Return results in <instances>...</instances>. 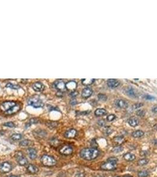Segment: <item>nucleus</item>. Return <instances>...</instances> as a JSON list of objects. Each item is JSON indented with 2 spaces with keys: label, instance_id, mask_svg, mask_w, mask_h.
Listing matches in <instances>:
<instances>
[{
  "label": "nucleus",
  "instance_id": "obj_26",
  "mask_svg": "<svg viewBox=\"0 0 157 177\" xmlns=\"http://www.w3.org/2000/svg\"><path fill=\"white\" fill-rule=\"evenodd\" d=\"M34 135H37V137L40 138H44L46 135H47V132L46 131H43V130H39V131H35L34 132Z\"/></svg>",
  "mask_w": 157,
  "mask_h": 177
},
{
  "label": "nucleus",
  "instance_id": "obj_38",
  "mask_svg": "<svg viewBox=\"0 0 157 177\" xmlns=\"http://www.w3.org/2000/svg\"><path fill=\"white\" fill-rule=\"evenodd\" d=\"M143 106H144V104L142 103H135V104H134L133 106H132V109H138V108H141V107Z\"/></svg>",
  "mask_w": 157,
  "mask_h": 177
},
{
  "label": "nucleus",
  "instance_id": "obj_53",
  "mask_svg": "<svg viewBox=\"0 0 157 177\" xmlns=\"http://www.w3.org/2000/svg\"></svg>",
  "mask_w": 157,
  "mask_h": 177
},
{
  "label": "nucleus",
  "instance_id": "obj_19",
  "mask_svg": "<svg viewBox=\"0 0 157 177\" xmlns=\"http://www.w3.org/2000/svg\"><path fill=\"white\" fill-rule=\"evenodd\" d=\"M28 156L31 159H35L37 158V150L35 149L30 148L27 149Z\"/></svg>",
  "mask_w": 157,
  "mask_h": 177
},
{
  "label": "nucleus",
  "instance_id": "obj_51",
  "mask_svg": "<svg viewBox=\"0 0 157 177\" xmlns=\"http://www.w3.org/2000/svg\"><path fill=\"white\" fill-rule=\"evenodd\" d=\"M153 143H154V144L155 145H157V139H155L154 141H153Z\"/></svg>",
  "mask_w": 157,
  "mask_h": 177
},
{
  "label": "nucleus",
  "instance_id": "obj_25",
  "mask_svg": "<svg viewBox=\"0 0 157 177\" xmlns=\"http://www.w3.org/2000/svg\"><path fill=\"white\" fill-rule=\"evenodd\" d=\"M95 81V79H82V83L85 86H89L93 84L94 81Z\"/></svg>",
  "mask_w": 157,
  "mask_h": 177
},
{
  "label": "nucleus",
  "instance_id": "obj_4",
  "mask_svg": "<svg viewBox=\"0 0 157 177\" xmlns=\"http://www.w3.org/2000/svg\"><path fill=\"white\" fill-rule=\"evenodd\" d=\"M116 168H117V162L109 161H108L102 164L100 166L101 169L104 170V171H114L116 169Z\"/></svg>",
  "mask_w": 157,
  "mask_h": 177
},
{
  "label": "nucleus",
  "instance_id": "obj_50",
  "mask_svg": "<svg viewBox=\"0 0 157 177\" xmlns=\"http://www.w3.org/2000/svg\"><path fill=\"white\" fill-rule=\"evenodd\" d=\"M8 177H20V176H18V175H11L9 176Z\"/></svg>",
  "mask_w": 157,
  "mask_h": 177
},
{
  "label": "nucleus",
  "instance_id": "obj_42",
  "mask_svg": "<svg viewBox=\"0 0 157 177\" xmlns=\"http://www.w3.org/2000/svg\"><path fill=\"white\" fill-rule=\"evenodd\" d=\"M38 119H36V118H32L30 120V124H34V123H38Z\"/></svg>",
  "mask_w": 157,
  "mask_h": 177
},
{
  "label": "nucleus",
  "instance_id": "obj_29",
  "mask_svg": "<svg viewBox=\"0 0 157 177\" xmlns=\"http://www.w3.org/2000/svg\"><path fill=\"white\" fill-rule=\"evenodd\" d=\"M22 138V135L19 134H14L11 135V139L13 141H18Z\"/></svg>",
  "mask_w": 157,
  "mask_h": 177
},
{
  "label": "nucleus",
  "instance_id": "obj_49",
  "mask_svg": "<svg viewBox=\"0 0 157 177\" xmlns=\"http://www.w3.org/2000/svg\"><path fill=\"white\" fill-rule=\"evenodd\" d=\"M152 111L153 113H157V106H154L152 109Z\"/></svg>",
  "mask_w": 157,
  "mask_h": 177
},
{
  "label": "nucleus",
  "instance_id": "obj_2",
  "mask_svg": "<svg viewBox=\"0 0 157 177\" xmlns=\"http://www.w3.org/2000/svg\"><path fill=\"white\" fill-rule=\"evenodd\" d=\"M41 162L43 165L46 166H53L57 164V161L53 157L47 155L42 156L41 158Z\"/></svg>",
  "mask_w": 157,
  "mask_h": 177
},
{
  "label": "nucleus",
  "instance_id": "obj_15",
  "mask_svg": "<svg viewBox=\"0 0 157 177\" xmlns=\"http://www.w3.org/2000/svg\"><path fill=\"white\" fill-rule=\"evenodd\" d=\"M125 93L128 96H130V97L132 98H136L137 97V93L135 92L134 88H133L131 87H128L125 89Z\"/></svg>",
  "mask_w": 157,
  "mask_h": 177
},
{
  "label": "nucleus",
  "instance_id": "obj_45",
  "mask_svg": "<svg viewBox=\"0 0 157 177\" xmlns=\"http://www.w3.org/2000/svg\"><path fill=\"white\" fill-rule=\"evenodd\" d=\"M145 99H146V100H153L155 99V97H153V96H151V95H146V96H145Z\"/></svg>",
  "mask_w": 157,
  "mask_h": 177
},
{
  "label": "nucleus",
  "instance_id": "obj_40",
  "mask_svg": "<svg viewBox=\"0 0 157 177\" xmlns=\"http://www.w3.org/2000/svg\"><path fill=\"white\" fill-rule=\"evenodd\" d=\"M98 123L99 126H104L105 125H106V122L103 119H101V120H99L98 122Z\"/></svg>",
  "mask_w": 157,
  "mask_h": 177
},
{
  "label": "nucleus",
  "instance_id": "obj_47",
  "mask_svg": "<svg viewBox=\"0 0 157 177\" xmlns=\"http://www.w3.org/2000/svg\"><path fill=\"white\" fill-rule=\"evenodd\" d=\"M77 95H78V92L76 91H73L72 92H71V93H70V95H71V96L72 97H76Z\"/></svg>",
  "mask_w": 157,
  "mask_h": 177
},
{
  "label": "nucleus",
  "instance_id": "obj_7",
  "mask_svg": "<svg viewBox=\"0 0 157 177\" xmlns=\"http://www.w3.org/2000/svg\"><path fill=\"white\" fill-rule=\"evenodd\" d=\"M59 152L62 155H70L73 152V148L70 146L65 145H63V146L61 147Z\"/></svg>",
  "mask_w": 157,
  "mask_h": 177
},
{
  "label": "nucleus",
  "instance_id": "obj_39",
  "mask_svg": "<svg viewBox=\"0 0 157 177\" xmlns=\"http://www.w3.org/2000/svg\"><path fill=\"white\" fill-rule=\"evenodd\" d=\"M4 126L9 127H14L15 126V125L13 122H8L4 123Z\"/></svg>",
  "mask_w": 157,
  "mask_h": 177
},
{
  "label": "nucleus",
  "instance_id": "obj_1",
  "mask_svg": "<svg viewBox=\"0 0 157 177\" xmlns=\"http://www.w3.org/2000/svg\"><path fill=\"white\" fill-rule=\"evenodd\" d=\"M100 152L97 148H84L80 152V156L82 158L87 161L95 159L99 155Z\"/></svg>",
  "mask_w": 157,
  "mask_h": 177
},
{
  "label": "nucleus",
  "instance_id": "obj_43",
  "mask_svg": "<svg viewBox=\"0 0 157 177\" xmlns=\"http://www.w3.org/2000/svg\"><path fill=\"white\" fill-rule=\"evenodd\" d=\"M85 173L83 172H78L75 175V177H85Z\"/></svg>",
  "mask_w": 157,
  "mask_h": 177
},
{
  "label": "nucleus",
  "instance_id": "obj_12",
  "mask_svg": "<svg viewBox=\"0 0 157 177\" xmlns=\"http://www.w3.org/2000/svg\"><path fill=\"white\" fill-rule=\"evenodd\" d=\"M107 85H108V87L110 88H114L117 87L119 85V81L116 79H108L107 81Z\"/></svg>",
  "mask_w": 157,
  "mask_h": 177
},
{
  "label": "nucleus",
  "instance_id": "obj_9",
  "mask_svg": "<svg viewBox=\"0 0 157 177\" xmlns=\"http://www.w3.org/2000/svg\"><path fill=\"white\" fill-rule=\"evenodd\" d=\"M55 85L56 88L60 92H63L66 89L65 83L62 80H58L57 81H56L55 82Z\"/></svg>",
  "mask_w": 157,
  "mask_h": 177
},
{
  "label": "nucleus",
  "instance_id": "obj_5",
  "mask_svg": "<svg viewBox=\"0 0 157 177\" xmlns=\"http://www.w3.org/2000/svg\"><path fill=\"white\" fill-rule=\"evenodd\" d=\"M28 105L32 106L35 108H42L44 106L43 102L40 99L36 98V97H32L30 98L27 102Z\"/></svg>",
  "mask_w": 157,
  "mask_h": 177
},
{
  "label": "nucleus",
  "instance_id": "obj_36",
  "mask_svg": "<svg viewBox=\"0 0 157 177\" xmlns=\"http://www.w3.org/2000/svg\"><path fill=\"white\" fill-rule=\"evenodd\" d=\"M6 87H8V88H14V89H18L20 88V86L18 85H14L12 83H8L6 85Z\"/></svg>",
  "mask_w": 157,
  "mask_h": 177
},
{
  "label": "nucleus",
  "instance_id": "obj_20",
  "mask_svg": "<svg viewBox=\"0 0 157 177\" xmlns=\"http://www.w3.org/2000/svg\"><path fill=\"white\" fill-rule=\"evenodd\" d=\"M107 114V111L106 109H103V108H98L94 112V115L96 116H102L103 115H105Z\"/></svg>",
  "mask_w": 157,
  "mask_h": 177
},
{
  "label": "nucleus",
  "instance_id": "obj_46",
  "mask_svg": "<svg viewBox=\"0 0 157 177\" xmlns=\"http://www.w3.org/2000/svg\"><path fill=\"white\" fill-rule=\"evenodd\" d=\"M140 155L142 157H144V156H147L148 155V152L145 150H143L140 152Z\"/></svg>",
  "mask_w": 157,
  "mask_h": 177
},
{
  "label": "nucleus",
  "instance_id": "obj_6",
  "mask_svg": "<svg viewBox=\"0 0 157 177\" xmlns=\"http://www.w3.org/2000/svg\"><path fill=\"white\" fill-rule=\"evenodd\" d=\"M16 102L14 101H7V102H3L1 106H0V109L3 112H7L8 110L16 105Z\"/></svg>",
  "mask_w": 157,
  "mask_h": 177
},
{
  "label": "nucleus",
  "instance_id": "obj_18",
  "mask_svg": "<svg viewBox=\"0 0 157 177\" xmlns=\"http://www.w3.org/2000/svg\"><path fill=\"white\" fill-rule=\"evenodd\" d=\"M123 158H124L125 160L127 161L131 162L133 161H134L136 157L134 154H132V153L128 152L126 153L124 155H123Z\"/></svg>",
  "mask_w": 157,
  "mask_h": 177
},
{
  "label": "nucleus",
  "instance_id": "obj_41",
  "mask_svg": "<svg viewBox=\"0 0 157 177\" xmlns=\"http://www.w3.org/2000/svg\"><path fill=\"white\" fill-rule=\"evenodd\" d=\"M91 146H92V148H97V147L98 146V145L97 144V143L96 142L95 140L93 139L91 142Z\"/></svg>",
  "mask_w": 157,
  "mask_h": 177
},
{
  "label": "nucleus",
  "instance_id": "obj_10",
  "mask_svg": "<svg viewBox=\"0 0 157 177\" xmlns=\"http://www.w3.org/2000/svg\"><path fill=\"white\" fill-rule=\"evenodd\" d=\"M76 87H77V83L75 81H70L66 84V89L71 92L75 91Z\"/></svg>",
  "mask_w": 157,
  "mask_h": 177
},
{
  "label": "nucleus",
  "instance_id": "obj_3",
  "mask_svg": "<svg viewBox=\"0 0 157 177\" xmlns=\"http://www.w3.org/2000/svg\"><path fill=\"white\" fill-rule=\"evenodd\" d=\"M15 157H16V160L19 165H21V166H25L28 164V160L26 158V157L23 155L22 152H17L15 155Z\"/></svg>",
  "mask_w": 157,
  "mask_h": 177
},
{
  "label": "nucleus",
  "instance_id": "obj_22",
  "mask_svg": "<svg viewBox=\"0 0 157 177\" xmlns=\"http://www.w3.org/2000/svg\"><path fill=\"white\" fill-rule=\"evenodd\" d=\"M27 169L28 172L31 173H37L39 171V169L35 165H33V164H29L27 168Z\"/></svg>",
  "mask_w": 157,
  "mask_h": 177
},
{
  "label": "nucleus",
  "instance_id": "obj_13",
  "mask_svg": "<svg viewBox=\"0 0 157 177\" xmlns=\"http://www.w3.org/2000/svg\"><path fill=\"white\" fill-rule=\"evenodd\" d=\"M77 131L76 129H71L67 131L64 133V136L66 138H74L77 135Z\"/></svg>",
  "mask_w": 157,
  "mask_h": 177
},
{
  "label": "nucleus",
  "instance_id": "obj_44",
  "mask_svg": "<svg viewBox=\"0 0 157 177\" xmlns=\"http://www.w3.org/2000/svg\"><path fill=\"white\" fill-rule=\"evenodd\" d=\"M108 161L111 162H117L118 159L116 158H115V157H110V158H109V159H108Z\"/></svg>",
  "mask_w": 157,
  "mask_h": 177
},
{
  "label": "nucleus",
  "instance_id": "obj_34",
  "mask_svg": "<svg viewBox=\"0 0 157 177\" xmlns=\"http://www.w3.org/2000/svg\"><path fill=\"white\" fill-rule=\"evenodd\" d=\"M30 142V141L28 139L23 140V141H21L20 142V145L21 146H26L29 145Z\"/></svg>",
  "mask_w": 157,
  "mask_h": 177
},
{
  "label": "nucleus",
  "instance_id": "obj_30",
  "mask_svg": "<svg viewBox=\"0 0 157 177\" xmlns=\"http://www.w3.org/2000/svg\"><path fill=\"white\" fill-rule=\"evenodd\" d=\"M138 175L139 177H147L149 175V172L147 171H141L138 172Z\"/></svg>",
  "mask_w": 157,
  "mask_h": 177
},
{
  "label": "nucleus",
  "instance_id": "obj_14",
  "mask_svg": "<svg viewBox=\"0 0 157 177\" xmlns=\"http://www.w3.org/2000/svg\"><path fill=\"white\" fill-rule=\"evenodd\" d=\"M92 94H93V90L90 87H86L83 89L82 92V96L83 98H88L92 96Z\"/></svg>",
  "mask_w": 157,
  "mask_h": 177
},
{
  "label": "nucleus",
  "instance_id": "obj_32",
  "mask_svg": "<svg viewBox=\"0 0 157 177\" xmlns=\"http://www.w3.org/2000/svg\"><path fill=\"white\" fill-rule=\"evenodd\" d=\"M114 141L116 143H117L118 144L120 145L124 141V139L122 136H117V137H115L114 138Z\"/></svg>",
  "mask_w": 157,
  "mask_h": 177
},
{
  "label": "nucleus",
  "instance_id": "obj_33",
  "mask_svg": "<svg viewBox=\"0 0 157 177\" xmlns=\"http://www.w3.org/2000/svg\"><path fill=\"white\" fill-rule=\"evenodd\" d=\"M122 150H123V147L121 146V145L116 146H115V148H114V149H113V152L115 153L121 152Z\"/></svg>",
  "mask_w": 157,
  "mask_h": 177
},
{
  "label": "nucleus",
  "instance_id": "obj_8",
  "mask_svg": "<svg viewBox=\"0 0 157 177\" xmlns=\"http://www.w3.org/2000/svg\"><path fill=\"white\" fill-rule=\"evenodd\" d=\"M12 169V165L7 162H4L0 165V172L2 173H8Z\"/></svg>",
  "mask_w": 157,
  "mask_h": 177
},
{
  "label": "nucleus",
  "instance_id": "obj_52",
  "mask_svg": "<svg viewBox=\"0 0 157 177\" xmlns=\"http://www.w3.org/2000/svg\"><path fill=\"white\" fill-rule=\"evenodd\" d=\"M123 177H131V176H129V175H125V176H124Z\"/></svg>",
  "mask_w": 157,
  "mask_h": 177
},
{
  "label": "nucleus",
  "instance_id": "obj_48",
  "mask_svg": "<svg viewBox=\"0 0 157 177\" xmlns=\"http://www.w3.org/2000/svg\"><path fill=\"white\" fill-rule=\"evenodd\" d=\"M70 104H71V105H75V104H76L77 103V100L75 99H72L70 100Z\"/></svg>",
  "mask_w": 157,
  "mask_h": 177
},
{
  "label": "nucleus",
  "instance_id": "obj_24",
  "mask_svg": "<svg viewBox=\"0 0 157 177\" xmlns=\"http://www.w3.org/2000/svg\"><path fill=\"white\" fill-rule=\"evenodd\" d=\"M46 125L47 127H49L50 129H55L58 126V122L55 121H50L48 120L46 122Z\"/></svg>",
  "mask_w": 157,
  "mask_h": 177
},
{
  "label": "nucleus",
  "instance_id": "obj_16",
  "mask_svg": "<svg viewBox=\"0 0 157 177\" xmlns=\"http://www.w3.org/2000/svg\"><path fill=\"white\" fill-rule=\"evenodd\" d=\"M33 90H35V92H42L44 88V86L43 84H42L40 82H35L33 85Z\"/></svg>",
  "mask_w": 157,
  "mask_h": 177
},
{
  "label": "nucleus",
  "instance_id": "obj_37",
  "mask_svg": "<svg viewBox=\"0 0 157 177\" xmlns=\"http://www.w3.org/2000/svg\"><path fill=\"white\" fill-rule=\"evenodd\" d=\"M116 116L115 115L110 114L107 116L106 119L108 122H112V121H113V120H115V119H116Z\"/></svg>",
  "mask_w": 157,
  "mask_h": 177
},
{
  "label": "nucleus",
  "instance_id": "obj_23",
  "mask_svg": "<svg viewBox=\"0 0 157 177\" xmlns=\"http://www.w3.org/2000/svg\"><path fill=\"white\" fill-rule=\"evenodd\" d=\"M144 132H143L141 130H137L132 133V136L135 138H139L144 136Z\"/></svg>",
  "mask_w": 157,
  "mask_h": 177
},
{
  "label": "nucleus",
  "instance_id": "obj_17",
  "mask_svg": "<svg viewBox=\"0 0 157 177\" xmlns=\"http://www.w3.org/2000/svg\"><path fill=\"white\" fill-rule=\"evenodd\" d=\"M128 123L130 126L132 127H136L139 125V120L138 118L135 117H131L128 120Z\"/></svg>",
  "mask_w": 157,
  "mask_h": 177
},
{
  "label": "nucleus",
  "instance_id": "obj_31",
  "mask_svg": "<svg viewBox=\"0 0 157 177\" xmlns=\"http://www.w3.org/2000/svg\"><path fill=\"white\" fill-rule=\"evenodd\" d=\"M98 97L99 100L101 101V102H106V101L107 100V99H108L106 95H105V94H102V93L99 94Z\"/></svg>",
  "mask_w": 157,
  "mask_h": 177
},
{
  "label": "nucleus",
  "instance_id": "obj_27",
  "mask_svg": "<svg viewBox=\"0 0 157 177\" xmlns=\"http://www.w3.org/2000/svg\"><path fill=\"white\" fill-rule=\"evenodd\" d=\"M50 144L53 147H57L59 145V141L57 139H51L50 141Z\"/></svg>",
  "mask_w": 157,
  "mask_h": 177
},
{
  "label": "nucleus",
  "instance_id": "obj_28",
  "mask_svg": "<svg viewBox=\"0 0 157 177\" xmlns=\"http://www.w3.org/2000/svg\"><path fill=\"white\" fill-rule=\"evenodd\" d=\"M149 162V160L146 158H142V159H139L138 161V165L139 166H144V165L148 164Z\"/></svg>",
  "mask_w": 157,
  "mask_h": 177
},
{
  "label": "nucleus",
  "instance_id": "obj_21",
  "mask_svg": "<svg viewBox=\"0 0 157 177\" xmlns=\"http://www.w3.org/2000/svg\"><path fill=\"white\" fill-rule=\"evenodd\" d=\"M20 109V106L19 104H16L14 106L12 107L11 109H10V110H8L7 112H6L5 113L7 115H12L14 114V113H17L18 111H19Z\"/></svg>",
  "mask_w": 157,
  "mask_h": 177
},
{
  "label": "nucleus",
  "instance_id": "obj_11",
  "mask_svg": "<svg viewBox=\"0 0 157 177\" xmlns=\"http://www.w3.org/2000/svg\"><path fill=\"white\" fill-rule=\"evenodd\" d=\"M115 105L121 109H126L128 107V103L123 99H118L115 101Z\"/></svg>",
  "mask_w": 157,
  "mask_h": 177
},
{
  "label": "nucleus",
  "instance_id": "obj_35",
  "mask_svg": "<svg viewBox=\"0 0 157 177\" xmlns=\"http://www.w3.org/2000/svg\"><path fill=\"white\" fill-rule=\"evenodd\" d=\"M136 115L139 117H144L145 115V112L144 110H138L136 112Z\"/></svg>",
  "mask_w": 157,
  "mask_h": 177
}]
</instances>
